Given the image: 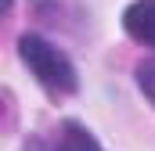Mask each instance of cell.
<instances>
[{"mask_svg": "<svg viewBox=\"0 0 155 151\" xmlns=\"http://www.w3.org/2000/svg\"><path fill=\"white\" fill-rule=\"evenodd\" d=\"M18 54L25 61V69L36 76V83L51 94H76L79 76L72 69V61L65 58V50H58L54 43H47L43 36H22L18 40Z\"/></svg>", "mask_w": 155, "mask_h": 151, "instance_id": "cell-1", "label": "cell"}, {"mask_svg": "<svg viewBox=\"0 0 155 151\" xmlns=\"http://www.w3.org/2000/svg\"><path fill=\"white\" fill-rule=\"evenodd\" d=\"M137 86L144 90V97L155 104V58H148V61L137 65Z\"/></svg>", "mask_w": 155, "mask_h": 151, "instance_id": "cell-4", "label": "cell"}, {"mask_svg": "<svg viewBox=\"0 0 155 151\" xmlns=\"http://www.w3.org/2000/svg\"><path fill=\"white\" fill-rule=\"evenodd\" d=\"M25 151H101V144L94 140V133L79 122H61L47 133L33 137Z\"/></svg>", "mask_w": 155, "mask_h": 151, "instance_id": "cell-2", "label": "cell"}, {"mask_svg": "<svg viewBox=\"0 0 155 151\" xmlns=\"http://www.w3.org/2000/svg\"><path fill=\"white\" fill-rule=\"evenodd\" d=\"M123 25L137 43L155 47V0H134L123 14Z\"/></svg>", "mask_w": 155, "mask_h": 151, "instance_id": "cell-3", "label": "cell"}]
</instances>
